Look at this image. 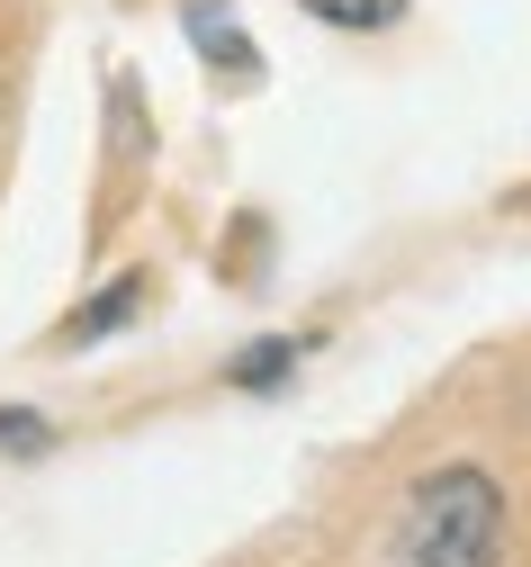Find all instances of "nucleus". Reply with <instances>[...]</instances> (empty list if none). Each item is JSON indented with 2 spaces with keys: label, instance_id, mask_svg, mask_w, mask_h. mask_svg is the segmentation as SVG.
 Segmentation results:
<instances>
[{
  "label": "nucleus",
  "instance_id": "7ed1b4c3",
  "mask_svg": "<svg viewBox=\"0 0 531 567\" xmlns=\"http://www.w3.org/2000/svg\"><path fill=\"white\" fill-rule=\"evenodd\" d=\"M288 370H297V333H270V342H253V351H244V361H225V379L253 388V396L288 388Z\"/></svg>",
  "mask_w": 531,
  "mask_h": 567
},
{
  "label": "nucleus",
  "instance_id": "f03ea898",
  "mask_svg": "<svg viewBox=\"0 0 531 567\" xmlns=\"http://www.w3.org/2000/svg\"><path fill=\"white\" fill-rule=\"evenodd\" d=\"M181 28H190V45L216 63V73H262V54L235 28V10H216V0H181Z\"/></svg>",
  "mask_w": 531,
  "mask_h": 567
},
{
  "label": "nucleus",
  "instance_id": "423d86ee",
  "mask_svg": "<svg viewBox=\"0 0 531 567\" xmlns=\"http://www.w3.org/2000/svg\"><path fill=\"white\" fill-rule=\"evenodd\" d=\"M54 442V423L37 405H0V451H45Z\"/></svg>",
  "mask_w": 531,
  "mask_h": 567
},
{
  "label": "nucleus",
  "instance_id": "39448f33",
  "mask_svg": "<svg viewBox=\"0 0 531 567\" xmlns=\"http://www.w3.org/2000/svg\"><path fill=\"white\" fill-rule=\"evenodd\" d=\"M135 307H144V279H118V289H109L100 307H82V316L63 324V333H72V342H100V333H118V324H126Z\"/></svg>",
  "mask_w": 531,
  "mask_h": 567
},
{
  "label": "nucleus",
  "instance_id": "f257e3e1",
  "mask_svg": "<svg viewBox=\"0 0 531 567\" xmlns=\"http://www.w3.org/2000/svg\"><path fill=\"white\" fill-rule=\"evenodd\" d=\"M388 567H504V486L478 460H450L406 486Z\"/></svg>",
  "mask_w": 531,
  "mask_h": 567
},
{
  "label": "nucleus",
  "instance_id": "20e7f679",
  "mask_svg": "<svg viewBox=\"0 0 531 567\" xmlns=\"http://www.w3.org/2000/svg\"><path fill=\"white\" fill-rule=\"evenodd\" d=\"M307 19H325V28H351V37H369V28H397L406 19V0H297Z\"/></svg>",
  "mask_w": 531,
  "mask_h": 567
}]
</instances>
